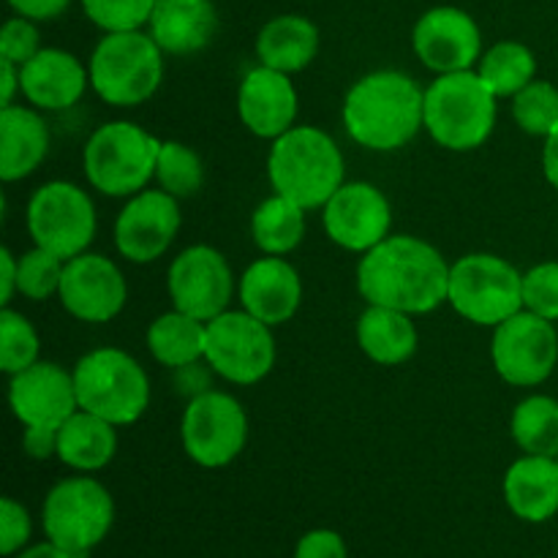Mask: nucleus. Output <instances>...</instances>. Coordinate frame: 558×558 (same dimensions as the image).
<instances>
[{
  "mask_svg": "<svg viewBox=\"0 0 558 558\" xmlns=\"http://www.w3.org/2000/svg\"><path fill=\"white\" fill-rule=\"evenodd\" d=\"M450 267L439 248L412 234H390L363 254L357 265V289L368 305L430 314L447 303Z\"/></svg>",
  "mask_w": 558,
  "mask_h": 558,
  "instance_id": "nucleus-1",
  "label": "nucleus"
},
{
  "mask_svg": "<svg viewBox=\"0 0 558 558\" xmlns=\"http://www.w3.org/2000/svg\"><path fill=\"white\" fill-rule=\"evenodd\" d=\"M343 125L360 147L392 153L425 129V90L403 71H374L349 87Z\"/></svg>",
  "mask_w": 558,
  "mask_h": 558,
  "instance_id": "nucleus-2",
  "label": "nucleus"
},
{
  "mask_svg": "<svg viewBox=\"0 0 558 558\" xmlns=\"http://www.w3.org/2000/svg\"><path fill=\"white\" fill-rule=\"evenodd\" d=\"M267 174L276 194L298 202L305 210H316L343 185L341 147L316 125H294L272 140Z\"/></svg>",
  "mask_w": 558,
  "mask_h": 558,
  "instance_id": "nucleus-3",
  "label": "nucleus"
},
{
  "mask_svg": "<svg viewBox=\"0 0 558 558\" xmlns=\"http://www.w3.org/2000/svg\"><path fill=\"white\" fill-rule=\"evenodd\" d=\"M496 101L477 71L439 74L425 90V131L445 150H477L496 125Z\"/></svg>",
  "mask_w": 558,
  "mask_h": 558,
  "instance_id": "nucleus-4",
  "label": "nucleus"
},
{
  "mask_svg": "<svg viewBox=\"0 0 558 558\" xmlns=\"http://www.w3.org/2000/svg\"><path fill=\"white\" fill-rule=\"evenodd\" d=\"M161 140L129 120L98 125L82 153L85 178L98 194L131 199L156 178Z\"/></svg>",
  "mask_w": 558,
  "mask_h": 558,
  "instance_id": "nucleus-5",
  "label": "nucleus"
},
{
  "mask_svg": "<svg viewBox=\"0 0 558 558\" xmlns=\"http://www.w3.org/2000/svg\"><path fill=\"white\" fill-rule=\"evenodd\" d=\"M90 87L109 107H140L163 80V49L145 31L107 33L90 54Z\"/></svg>",
  "mask_w": 558,
  "mask_h": 558,
  "instance_id": "nucleus-6",
  "label": "nucleus"
},
{
  "mask_svg": "<svg viewBox=\"0 0 558 558\" xmlns=\"http://www.w3.org/2000/svg\"><path fill=\"white\" fill-rule=\"evenodd\" d=\"M76 401L107 423L134 425L150 407V381L145 368L123 349H93L74 365Z\"/></svg>",
  "mask_w": 558,
  "mask_h": 558,
  "instance_id": "nucleus-7",
  "label": "nucleus"
},
{
  "mask_svg": "<svg viewBox=\"0 0 558 558\" xmlns=\"http://www.w3.org/2000/svg\"><path fill=\"white\" fill-rule=\"evenodd\" d=\"M41 523L47 539L74 558H87L112 532L114 501L109 490L87 474L60 480L44 499Z\"/></svg>",
  "mask_w": 558,
  "mask_h": 558,
  "instance_id": "nucleus-8",
  "label": "nucleus"
},
{
  "mask_svg": "<svg viewBox=\"0 0 558 558\" xmlns=\"http://www.w3.org/2000/svg\"><path fill=\"white\" fill-rule=\"evenodd\" d=\"M447 303L480 327H499L523 311V272L496 254H466L450 267Z\"/></svg>",
  "mask_w": 558,
  "mask_h": 558,
  "instance_id": "nucleus-9",
  "label": "nucleus"
},
{
  "mask_svg": "<svg viewBox=\"0 0 558 558\" xmlns=\"http://www.w3.org/2000/svg\"><path fill=\"white\" fill-rule=\"evenodd\" d=\"M96 229L98 218L93 199L74 183H44L27 202V232L33 245L52 251L65 262L90 248Z\"/></svg>",
  "mask_w": 558,
  "mask_h": 558,
  "instance_id": "nucleus-10",
  "label": "nucleus"
},
{
  "mask_svg": "<svg viewBox=\"0 0 558 558\" xmlns=\"http://www.w3.org/2000/svg\"><path fill=\"white\" fill-rule=\"evenodd\" d=\"M205 363L232 385H256L276 365V338L270 325L248 311H223L207 322Z\"/></svg>",
  "mask_w": 558,
  "mask_h": 558,
  "instance_id": "nucleus-11",
  "label": "nucleus"
},
{
  "mask_svg": "<svg viewBox=\"0 0 558 558\" xmlns=\"http://www.w3.org/2000/svg\"><path fill=\"white\" fill-rule=\"evenodd\" d=\"M183 450L196 466L223 469L238 461L248 441V417L229 392L210 390L189 401L180 423Z\"/></svg>",
  "mask_w": 558,
  "mask_h": 558,
  "instance_id": "nucleus-12",
  "label": "nucleus"
},
{
  "mask_svg": "<svg viewBox=\"0 0 558 558\" xmlns=\"http://www.w3.org/2000/svg\"><path fill=\"white\" fill-rule=\"evenodd\" d=\"M494 368L507 385L537 387L550 379L558 365V332L554 322L518 311L499 327H494L490 341Z\"/></svg>",
  "mask_w": 558,
  "mask_h": 558,
  "instance_id": "nucleus-13",
  "label": "nucleus"
},
{
  "mask_svg": "<svg viewBox=\"0 0 558 558\" xmlns=\"http://www.w3.org/2000/svg\"><path fill=\"white\" fill-rule=\"evenodd\" d=\"M167 292L172 308L213 322L229 311L234 294V276L227 256L213 245H191L180 251L167 272Z\"/></svg>",
  "mask_w": 558,
  "mask_h": 558,
  "instance_id": "nucleus-14",
  "label": "nucleus"
},
{
  "mask_svg": "<svg viewBox=\"0 0 558 558\" xmlns=\"http://www.w3.org/2000/svg\"><path fill=\"white\" fill-rule=\"evenodd\" d=\"M322 210L327 238L352 254H368L390 238V199L371 183H343Z\"/></svg>",
  "mask_w": 558,
  "mask_h": 558,
  "instance_id": "nucleus-15",
  "label": "nucleus"
},
{
  "mask_svg": "<svg viewBox=\"0 0 558 558\" xmlns=\"http://www.w3.org/2000/svg\"><path fill=\"white\" fill-rule=\"evenodd\" d=\"M412 47L425 69L436 74L472 71L483 58V33L472 14L456 5H436L417 20Z\"/></svg>",
  "mask_w": 558,
  "mask_h": 558,
  "instance_id": "nucleus-16",
  "label": "nucleus"
},
{
  "mask_svg": "<svg viewBox=\"0 0 558 558\" xmlns=\"http://www.w3.org/2000/svg\"><path fill=\"white\" fill-rule=\"evenodd\" d=\"M58 298L74 319L87 322V325H104L125 308L129 283L112 259L85 251L65 262Z\"/></svg>",
  "mask_w": 558,
  "mask_h": 558,
  "instance_id": "nucleus-17",
  "label": "nucleus"
},
{
  "mask_svg": "<svg viewBox=\"0 0 558 558\" xmlns=\"http://www.w3.org/2000/svg\"><path fill=\"white\" fill-rule=\"evenodd\" d=\"M180 232V207L167 191H140L114 221V245L134 265L161 259Z\"/></svg>",
  "mask_w": 558,
  "mask_h": 558,
  "instance_id": "nucleus-18",
  "label": "nucleus"
},
{
  "mask_svg": "<svg viewBox=\"0 0 558 558\" xmlns=\"http://www.w3.org/2000/svg\"><path fill=\"white\" fill-rule=\"evenodd\" d=\"M9 407L25 428H60L74 412L76 401L74 374L58 363L38 360L9 381Z\"/></svg>",
  "mask_w": 558,
  "mask_h": 558,
  "instance_id": "nucleus-19",
  "label": "nucleus"
},
{
  "mask_svg": "<svg viewBox=\"0 0 558 558\" xmlns=\"http://www.w3.org/2000/svg\"><path fill=\"white\" fill-rule=\"evenodd\" d=\"M238 112L245 129L259 140H278L294 129L298 90L289 74L256 65L243 76L238 90Z\"/></svg>",
  "mask_w": 558,
  "mask_h": 558,
  "instance_id": "nucleus-20",
  "label": "nucleus"
},
{
  "mask_svg": "<svg viewBox=\"0 0 558 558\" xmlns=\"http://www.w3.org/2000/svg\"><path fill=\"white\" fill-rule=\"evenodd\" d=\"M240 303L265 325H287L303 303L300 272L283 256H262L240 278Z\"/></svg>",
  "mask_w": 558,
  "mask_h": 558,
  "instance_id": "nucleus-21",
  "label": "nucleus"
},
{
  "mask_svg": "<svg viewBox=\"0 0 558 558\" xmlns=\"http://www.w3.org/2000/svg\"><path fill=\"white\" fill-rule=\"evenodd\" d=\"M87 82H90V71L65 49L44 47L36 58L20 65L22 96L44 112L74 107L85 96Z\"/></svg>",
  "mask_w": 558,
  "mask_h": 558,
  "instance_id": "nucleus-22",
  "label": "nucleus"
},
{
  "mask_svg": "<svg viewBox=\"0 0 558 558\" xmlns=\"http://www.w3.org/2000/svg\"><path fill=\"white\" fill-rule=\"evenodd\" d=\"M147 33L167 54L202 52L218 33L213 0H156Z\"/></svg>",
  "mask_w": 558,
  "mask_h": 558,
  "instance_id": "nucleus-23",
  "label": "nucleus"
},
{
  "mask_svg": "<svg viewBox=\"0 0 558 558\" xmlns=\"http://www.w3.org/2000/svg\"><path fill=\"white\" fill-rule=\"evenodd\" d=\"M49 153V131L36 107L0 109V180L16 183L36 172Z\"/></svg>",
  "mask_w": 558,
  "mask_h": 558,
  "instance_id": "nucleus-24",
  "label": "nucleus"
},
{
  "mask_svg": "<svg viewBox=\"0 0 558 558\" xmlns=\"http://www.w3.org/2000/svg\"><path fill=\"white\" fill-rule=\"evenodd\" d=\"M505 501L515 518L545 523L558 515V463L556 458L523 456L507 469Z\"/></svg>",
  "mask_w": 558,
  "mask_h": 558,
  "instance_id": "nucleus-25",
  "label": "nucleus"
},
{
  "mask_svg": "<svg viewBox=\"0 0 558 558\" xmlns=\"http://www.w3.org/2000/svg\"><path fill=\"white\" fill-rule=\"evenodd\" d=\"M319 52V27L300 14H281L265 22L256 36V58L259 65L298 74L308 69Z\"/></svg>",
  "mask_w": 558,
  "mask_h": 558,
  "instance_id": "nucleus-26",
  "label": "nucleus"
},
{
  "mask_svg": "<svg viewBox=\"0 0 558 558\" xmlns=\"http://www.w3.org/2000/svg\"><path fill=\"white\" fill-rule=\"evenodd\" d=\"M357 343L365 357L376 365H403L417 352L420 336L412 314L368 305L357 322Z\"/></svg>",
  "mask_w": 558,
  "mask_h": 558,
  "instance_id": "nucleus-27",
  "label": "nucleus"
},
{
  "mask_svg": "<svg viewBox=\"0 0 558 558\" xmlns=\"http://www.w3.org/2000/svg\"><path fill=\"white\" fill-rule=\"evenodd\" d=\"M114 428L118 425L80 409L60 425L58 461L85 474L109 466L118 452V430Z\"/></svg>",
  "mask_w": 558,
  "mask_h": 558,
  "instance_id": "nucleus-28",
  "label": "nucleus"
},
{
  "mask_svg": "<svg viewBox=\"0 0 558 558\" xmlns=\"http://www.w3.org/2000/svg\"><path fill=\"white\" fill-rule=\"evenodd\" d=\"M207 347V322L172 308L158 316L147 327V349L153 360L163 368H183V365L205 360Z\"/></svg>",
  "mask_w": 558,
  "mask_h": 558,
  "instance_id": "nucleus-29",
  "label": "nucleus"
},
{
  "mask_svg": "<svg viewBox=\"0 0 558 558\" xmlns=\"http://www.w3.org/2000/svg\"><path fill=\"white\" fill-rule=\"evenodd\" d=\"M305 207L281 194L262 202L251 218V238L256 248L267 256L292 254L305 238Z\"/></svg>",
  "mask_w": 558,
  "mask_h": 558,
  "instance_id": "nucleus-30",
  "label": "nucleus"
},
{
  "mask_svg": "<svg viewBox=\"0 0 558 558\" xmlns=\"http://www.w3.org/2000/svg\"><path fill=\"white\" fill-rule=\"evenodd\" d=\"M480 76L496 98H512L534 82L537 58L521 41H499L480 58Z\"/></svg>",
  "mask_w": 558,
  "mask_h": 558,
  "instance_id": "nucleus-31",
  "label": "nucleus"
},
{
  "mask_svg": "<svg viewBox=\"0 0 558 558\" xmlns=\"http://www.w3.org/2000/svg\"><path fill=\"white\" fill-rule=\"evenodd\" d=\"M512 439L523 456H558V401L550 396H529L512 412Z\"/></svg>",
  "mask_w": 558,
  "mask_h": 558,
  "instance_id": "nucleus-32",
  "label": "nucleus"
},
{
  "mask_svg": "<svg viewBox=\"0 0 558 558\" xmlns=\"http://www.w3.org/2000/svg\"><path fill=\"white\" fill-rule=\"evenodd\" d=\"M156 180L161 191L174 199H189L205 183V163L183 142H161L156 163Z\"/></svg>",
  "mask_w": 558,
  "mask_h": 558,
  "instance_id": "nucleus-33",
  "label": "nucleus"
},
{
  "mask_svg": "<svg viewBox=\"0 0 558 558\" xmlns=\"http://www.w3.org/2000/svg\"><path fill=\"white\" fill-rule=\"evenodd\" d=\"M512 118L518 129L532 136H550L558 129V87L554 82L534 80L512 96Z\"/></svg>",
  "mask_w": 558,
  "mask_h": 558,
  "instance_id": "nucleus-34",
  "label": "nucleus"
},
{
  "mask_svg": "<svg viewBox=\"0 0 558 558\" xmlns=\"http://www.w3.org/2000/svg\"><path fill=\"white\" fill-rule=\"evenodd\" d=\"M41 341L31 322L16 311H0V368L3 374L16 376L33 363H38Z\"/></svg>",
  "mask_w": 558,
  "mask_h": 558,
  "instance_id": "nucleus-35",
  "label": "nucleus"
},
{
  "mask_svg": "<svg viewBox=\"0 0 558 558\" xmlns=\"http://www.w3.org/2000/svg\"><path fill=\"white\" fill-rule=\"evenodd\" d=\"M63 270L65 259H60L52 251L33 245L31 251L20 256V281H16L20 294L33 303L54 298L60 292V283H63Z\"/></svg>",
  "mask_w": 558,
  "mask_h": 558,
  "instance_id": "nucleus-36",
  "label": "nucleus"
},
{
  "mask_svg": "<svg viewBox=\"0 0 558 558\" xmlns=\"http://www.w3.org/2000/svg\"><path fill=\"white\" fill-rule=\"evenodd\" d=\"M87 20L104 33L142 31L150 22L156 0H80Z\"/></svg>",
  "mask_w": 558,
  "mask_h": 558,
  "instance_id": "nucleus-37",
  "label": "nucleus"
},
{
  "mask_svg": "<svg viewBox=\"0 0 558 558\" xmlns=\"http://www.w3.org/2000/svg\"><path fill=\"white\" fill-rule=\"evenodd\" d=\"M523 308L548 322H558V262L534 265L523 276Z\"/></svg>",
  "mask_w": 558,
  "mask_h": 558,
  "instance_id": "nucleus-38",
  "label": "nucleus"
},
{
  "mask_svg": "<svg viewBox=\"0 0 558 558\" xmlns=\"http://www.w3.org/2000/svg\"><path fill=\"white\" fill-rule=\"evenodd\" d=\"M41 49V33H38L36 22L27 20V16H11L3 25V31H0V58L3 60L25 65Z\"/></svg>",
  "mask_w": 558,
  "mask_h": 558,
  "instance_id": "nucleus-39",
  "label": "nucleus"
},
{
  "mask_svg": "<svg viewBox=\"0 0 558 558\" xmlns=\"http://www.w3.org/2000/svg\"><path fill=\"white\" fill-rule=\"evenodd\" d=\"M33 534L31 515L16 499L5 496L0 501V554L16 556L22 548H27V539Z\"/></svg>",
  "mask_w": 558,
  "mask_h": 558,
  "instance_id": "nucleus-40",
  "label": "nucleus"
},
{
  "mask_svg": "<svg viewBox=\"0 0 558 558\" xmlns=\"http://www.w3.org/2000/svg\"><path fill=\"white\" fill-rule=\"evenodd\" d=\"M294 558H349L347 539L332 529H314L300 537Z\"/></svg>",
  "mask_w": 558,
  "mask_h": 558,
  "instance_id": "nucleus-41",
  "label": "nucleus"
},
{
  "mask_svg": "<svg viewBox=\"0 0 558 558\" xmlns=\"http://www.w3.org/2000/svg\"><path fill=\"white\" fill-rule=\"evenodd\" d=\"M210 374H216V371L210 368V365H202L199 363H191V365H183V368H174V387H178L180 396H185L189 401H194V398L205 396V392H210Z\"/></svg>",
  "mask_w": 558,
  "mask_h": 558,
  "instance_id": "nucleus-42",
  "label": "nucleus"
},
{
  "mask_svg": "<svg viewBox=\"0 0 558 558\" xmlns=\"http://www.w3.org/2000/svg\"><path fill=\"white\" fill-rule=\"evenodd\" d=\"M58 436L60 428H25L22 434V450L33 458V461H49L58 458Z\"/></svg>",
  "mask_w": 558,
  "mask_h": 558,
  "instance_id": "nucleus-43",
  "label": "nucleus"
},
{
  "mask_svg": "<svg viewBox=\"0 0 558 558\" xmlns=\"http://www.w3.org/2000/svg\"><path fill=\"white\" fill-rule=\"evenodd\" d=\"M9 5L14 9V14L27 16V20L49 22L58 20L69 9L71 0H9Z\"/></svg>",
  "mask_w": 558,
  "mask_h": 558,
  "instance_id": "nucleus-44",
  "label": "nucleus"
},
{
  "mask_svg": "<svg viewBox=\"0 0 558 558\" xmlns=\"http://www.w3.org/2000/svg\"><path fill=\"white\" fill-rule=\"evenodd\" d=\"M20 259L9 248H0V305L9 308L14 294H20Z\"/></svg>",
  "mask_w": 558,
  "mask_h": 558,
  "instance_id": "nucleus-45",
  "label": "nucleus"
},
{
  "mask_svg": "<svg viewBox=\"0 0 558 558\" xmlns=\"http://www.w3.org/2000/svg\"><path fill=\"white\" fill-rule=\"evenodd\" d=\"M543 172H545V180H548V183L558 191V129L550 136H545Z\"/></svg>",
  "mask_w": 558,
  "mask_h": 558,
  "instance_id": "nucleus-46",
  "label": "nucleus"
},
{
  "mask_svg": "<svg viewBox=\"0 0 558 558\" xmlns=\"http://www.w3.org/2000/svg\"><path fill=\"white\" fill-rule=\"evenodd\" d=\"M0 69H3V98H0V109H3L14 104L16 90H22V85H20V65L0 58Z\"/></svg>",
  "mask_w": 558,
  "mask_h": 558,
  "instance_id": "nucleus-47",
  "label": "nucleus"
},
{
  "mask_svg": "<svg viewBox=\"0 0 558 558\" xmlns=\"http://www.w3.org/2000/svg\"><path fill=\"white\" fill-rule=\"evenodd\" d=\"M14 558H74V556H71L69 550L60 548V545H54L52 539H47V543L27 545V548H22Z\"/></svg>",
  "mask_w": 558,
  "mask_h": 558,
  "instance_id": "nucleus-48",
  "label": "nucleus"
},
{
  "mask_svg": "<svg viewBox=\"0 0 558 558\" xmlns=\"http://www.w3.org/2000/svg\"><path fill=\"white\" fill-rule=\"evenodd\" d=\"M556 463H558V456H556Z\"/></svg>",
  "mask_w": 558,
  "mask_h": 558,
  "instance_id": "nucleus-49",
  "label": "nucleus"
}]
</instances>
